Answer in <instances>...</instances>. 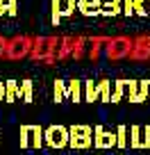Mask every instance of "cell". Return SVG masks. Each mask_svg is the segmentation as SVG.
I'll return each mask as SVG.
<instances>
[{
	"label": "cell",
	"mask_w": 150,
	"mask_h": 155,
	"mask_svg": "<svg viewBox=\"0 0 150 155\" xmlns=\"http://www.w3.org/2000/svg\"><path fill=\"white\" fill-rule=\"evenodd\" d=\"M71 144L73 146H89V128H73Z\"/></svg>",
	"instance_id": "cell-3"
},
{
	"label": "cell",
	"mask_w": 150,
	"mask_h": 155,
	"mask_svg": "<svg viewBox=\"0 0 150 155\" xmlns=\"http://www.w3.org/2000/svg\"><path fill=\"white\" fill-rule=\"evenodd\" d=\"M23 96H25V101H30V96H32V87H30V82H23Z\"/></svg>",
	"instance_id": "cell-8"
},
{
	"label": "cell",
	"mask_w": 150,
	"mask_h": 155,
	"mask_svg": "<svg viewBox=\"0 0 150 155\" xmlns=\"http://www.w3.org/2000/svg\"><path fill=\"white\" fill-rule=\"evenodd\" d=\"M16 0H0V12H2V14H5V12H7V14H14V12H16Z\"/></svg>",
	"instance_id": "cell-7"
},
{
	"label": "cell",
	"mask_w": 150,
	"mask_h": 155,
	"mask_svg": "<svg viewBox=\"0 0 150 155\" xmlns=\"http://www.w3.org/2000/svg\"><path fill=\"white\" fill-rule=\"evenodd\" d=\"M53 7H55V16H53V21L57 23L59 16L71 14L73 7H75V2H73V0H53Z\"/></svg>",
	"instance_id": "cell-2"
},
{
	"label": "cell",
	"mask_w": 150,
	"mask_h": 155,
	"mask_svg": "<svg viewBox=\"0 0 150 155\" xmlns=\"http://www.w3.org/2000/svg\"><path fill=\"white\" fill-rule=\"evenodd\" d=\"M62 94H64V89H62V84H55V96H57V101H59V98H62Z\"/></svg>",
	"instance_id": "cell-9"
},
{
	"label": "cell",
	"mask_w": 150,
	"mask_h": 155,
	"mask_svg": "<svg viewBox=\"0 0 150 155\" xmlns=\"http://www.w3.org/2000/svg\"><path fill=\"white\" fill-rule=\"evenodd\" d=\"M96 144H98V146H111V144H114V137L107 135V132H102L100 128H98V139H96Z\"/></svg>",
	"instance_id": "cell-5"
},
{
	"label": "cell",
	"mask_w": 150,
	"mask_h": 155,
	"mask_svg": "<svg viewBox=\"0 0 150 155\" xmlns=\"http://www.w3.org/2000/svg\"><path fill=\"white\" fill-rule=\"evenodd\" d=\"M0 16H2V12H0Z\"/></svg>",
	"instance_id": "cell-11"
},
{
	"label": "cell",
	"mask_w": 150,
	"mask_h": 155,
	"mask_svg": "<svg viewBox=\"0 0 150 155\" xmlns=\"http://www.w3.org/2000/svg\"><path fill=\"white\" fill-rule=\"evenodd\" d=\"M80 9L84 14H93V12H98V0H80Z\"/></svg>",
	"instance_id": "cell-4"
},
{
	"label": "cell",
	"mask_w": 150,
	"mask_h": 155,
	"mask_svg": "<svg viewBox=\"0 0 150 155\" xmlns=\"http://www.w3.org/2000/svg\"><path fill=\"white\" fill-rule=\"evenodd\" d=\"M16 94H18V89H16V84L9 80V82L5 84V101H14Z\"/></svg>",
	"instance_id": "cell-6"
},
{
	"label": "cell",
	"mask_w": 150,
	"mask_h": 155,
	"mask_svg": "<svg viewBox=\"0 0 150 155\" xmlns=\"http://www.w3.org/2000/svg\"><path fill=\"white\" fill-rule=\"evenodd\" d=\"M2 98H5V84L0 82V101H2Z\"/></svg>",
	"instance_id": "cell-10"
},
{
	"label": "cell",
	"mask_w": 150,
	"mask_h": 155,
	"mask_svg": "<svg viewBox=\"0 0 150 155\" xmlns=\"http://www.w3.org/2000/svg\"><path fill=\"white\" fill-rule=\"evenodd\" d=\"M46 137H48L50 146H64L68 141V132L64 130V128H50V130L46 132Z\"/></svg>",
	"instance_id": "cell-1"
}]
</instances>
